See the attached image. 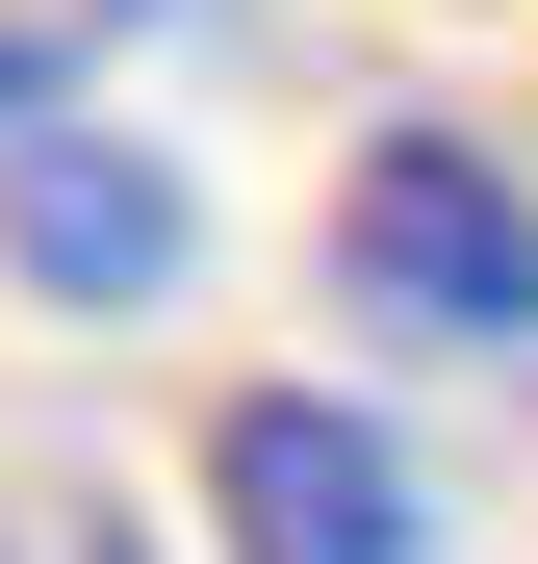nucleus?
Here are the masks:
<instances>
[{"mask_svg": "<svg viewBox=\"0 0 538 564\" xmlns=\"http://www.w3.org/2000/svg\"><path fill=\"white\" fill-rule=\"evenodd\" d=\"M333 282L385 334H436V359H513L538 334V180L487 129H359L333 154Z\"/></svg>", "mask_w": 538, "mask_h": 564, "instance_id": "obj_1", "label": "nucleus"}, {"mask_svg": "<svg viewBox=\"0 0 538 564\" xmlns=\"http://www.w3.org/2000/svg\"><path fill=\"white\" fill-rule=\"evenodd\" d=\"M206 539H231V564H436V488H410L385 411L231 386V411H206Z\"/></svg>", "mask_w": 538, "mask_h": 564, "instance_id": "obj_2", "label": "nucleus"}, {"mask_svg": "<svg viewBox=\"0 0 538 564\" xmlns=\"http://www.w3.org/2000/svg\"><path fill=\"white\" fill-rule=\"evenodd\" d=\"M0 257H26V308H179L206 206H179V154H129V129H26L0 154Z\"/></svg>", "mask_w": 538, "mask_h": 564, "instance_id": "obj_3", "label": "nucleus"}, {"mask_svg": "<svg viewBox=\"0 0 538 564\" xmlns=\"http://www.w3.org/2000/svg\"><path fill=\"white\" fill-rule=\"evenodd\" d=\"M129 26H154V0H0V154L103 104V52H129Z\"/></svg>", "mask_w": 538, "mask_h": 564, "instance_id": "obj_4", "label": "nucleus"}]
</instances>
